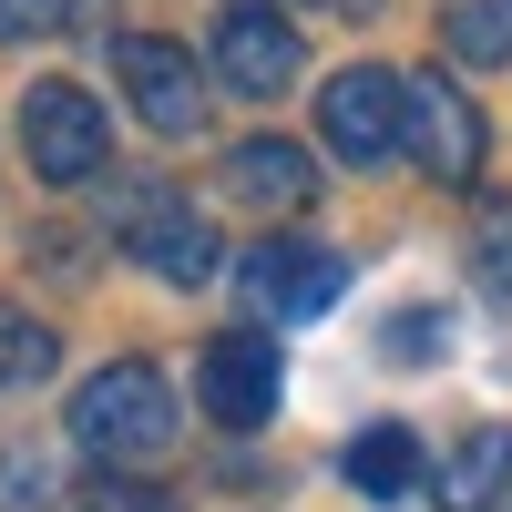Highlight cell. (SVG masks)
Here are the masks:
<instances>
[{
    "label": "cell",
    "mask_w": 512,
    "mask_h": 512,
    "mask_svg": "<svg viewBox=\"0 0 512 512\" xmlns=\"http://www.w3.org/2000/svg\"><path fill=\"white\" fill-rule=\"evenodd\" d=\"M175 431H185V410H175V390H164L154 359H113V369H93V379L72 390V441L93 451V461H113V472L164 461Z\"/></svg>",
    "instance_id": "obj_1"
},
{
    "label": "cell",
    "mask_w": 512,
    "mask_h": 512,
    "mask_svg": "<svg viewBox=\"0 0 512 512\" xmlns=\"http://www.w3.org/2000/svg\"><path fill=\"white\" fill-rule=\"evenodd\" d=\"M113 72H123V103H134L144 134H164V144L205 134L216 82H205V62L185 52V41H164V31H123V41H113Z\"/></svg>",
    "instance_id": "obj_2"
},
{
    "label": "cell",
    "mask_w": 512,
    "mask_h": 512,
    "mask_svg": "<svg viewBox=\"0 0 512 512\" xmlns=\"http://www.w3.org/2000/svg\"><path fill=\"white\" fill-rule=\"evenodd\" d=\"M318 134H328V154H349V164H390V154L410 144V72L349 62V72L318 93Z\"/></svg>",
    "instance_id": "obj_3"
},
{
    "label": "cell",
    "mask_w": 512,
    "mask_h": 512,
    "mask_svg": "<svg viewBox=\"0 0 512 512\" xmlns=\"http://www.w3.org/2000/svg\"><path fill=\"white\" fill-rule=\"evenodd\" d=\"M21 154H31L41 185H93L103 154H113L103 103L82 93V82H31V93H21Z\"/></svg>",
    "instance_id": "obj_4"
},
{
    "label": "cell",
    "mask_w": 512,
    "mask_h": 512,
    "mask_svg": "<svg viewBox=\"0 0 512 512\" xmlns=\"http://www.w3.org/2000/svg\"><path fill=\"white\" fill-rule=\"evenodd\" d=\"M338 287H349L338 246H308V236H267V246H246V308H256V328L328 318Z\"/></svg>",
    "instance_id": "obj_5"
},
{
    "label": "cell",
    "mask_w": 512,
    "mask_h": 512,
    "mask_svg": "<svg viewBox=\"0 0 512 512\" xmlns=\"http://www.w3.org/2000/svg\"><path fill=\"white\" fill-rule=\"evenodd\" d=\"M482 103L472 93H461V82L451 72H410V164H420V175H441V185H472L482 175Z\"/></svg>",
    "instance_id": "obj_6"
},
{
    "label": "cell",
    "mask_w": 512,
    "mask_h": 512,
    "mask_svg": "<svg viewBox=\"0 0 512 512\" xmlns=\"http://www.w3.org/2000/svg\"><path fill=\"white\" fill-rule=\"evenodd\" d=\"M216 82L246 103H267L297 82V21L277 11V0H226L216 11Z\"/></svg>",
    "instance_id": "obj_7"
},
{
    "label": "cell",
    "mask_w": 512,
    "mask_h": 512,
    "mask_svg": "<svg viewBox=\"0 0 512 512\" xmlns=\"http://www.w3.org/2000/svg\"><path fill=\"white\" fill-rule=\"evenodd\" d=\"M205 410L226 420V431H267V410H277V338L267 328H226L216 349H205Z\"/></svg>",
    "instance_id": "obj_8"
},
{
    "label": "cell",
    "mask_w": 512,
    "mask_h": 512,
    "mask_svg": "<svg viewBox=\"0 0 512 512\" xmlns=\"http://www.w3.org/2000/svg\"><path fill=\"white\" fill-rule=\"evenodd\" d=\"M123 236H134V256H144L164 287H205V277H216V236H205V216H185L164 185L123 195Z\"/></svg>",
    "instance_id": "obj_9"
},
{
    "label": "cell",
    "mask_w": 512,
    "mask_h": 512,
    "mask_svg": "<svg viewBox=\"0 0 512 512\" xmlns=\"http://www.w3.org/2000/svg\"><path fill=\"white\" fill-rule=\"evenodd\" d=\"M226 195L256 205V216H297V205L318 195V164L297 154V144H277V134H256V144H236V164H226Z\"/></svg>",
    "instance_id": "obj_10"
},
{
    "label": "cell",
    "mask_w": 512,
    "mask_h": 512,
    "mask_svg": "<svg viewBox=\"0 0 512 512\" xmlns=\"http://www.w3.org/2000/svg\"><path fill=\"white\" fill-rule=\"evenodd\" d=\"M512 502V431L492 420V431H472L451 451V472H441V512H492Z\"/></svg>",
    "instance_id": "obj_11"
},
{
    "label": "cell",
    "mask_w": 512,
    "mask_h": 512,
    "mask_svg": "<svg viewBox=\"0 0 512 512\" xmlns=\"http://www.w3.org/2000/svg\"><path fill=\"white\" fill-rule=\"evenodd\" d=\"M349 482H359L369 502H410V492H420V441L400 431V420L359 431V441H349Z\"/></svg>",
    "instance_id": "obj_12"
},
{
    "label": "cell",
    "mask_w": 512,
    "mask_h": 512,
    "mask_svg": "<svg viewBox=\"0 0 512 512\" xmlns=\"http://www.w3.org/2000/svg\"><path fill=\"white\" fill-rule=\"evenodd\" d=\"M441 52L472 62V72L512 62V0H451V11H441Z\"/></svg>",
    "instance_id": "obj_13"
},
{
    "label": "cell",
    "mask_w": 512,
    "mask_h": 512,
    "mask_svg": "<svg viewBox=\"0 0 512 512\" xmlns=\"http://www.w3.org/2000/svg\"><path fill=\"white\" fill-rule=\"evenodd\" d=\"M52 359H62V338H52V328H41L31 308H0V379H11V390L52 379Z\"/></svg>",
    "instance_id": "obj_14"
},
{
    "label": "cell",
    "mask_w": 512,
    "mask_h": 512,
    "mask_svg": "<svg viewBox=\"0 0 512 512\" xmlns=\"http://www.w3.org/2000/svg\"><path fill=\"white\" fill-rule=\"evenodd\" d=\"M472 277L492 297H512V195H482V216H472Z\"/></svg>",
    "instance_id": "obj_15"
},
{
    "label": "cell",
    "mask_w": 512,
    "mask_h": 512,
    "mask_svg": "<svg viewBox=\"0 0 512 512\" xmlns=\"http://www.w3.org/2000/svg\"><path fill=\"white\" fill-rule=\"evenodd\" d=\"M390 359H441V318H431V308L390 318Z\"/></svg>",
    "instance_id": "obj_16"
},
{
    "label": "cell",
    "mask_w": 512,
    "mask_h": 512,
    "mask_svg": "<svg viewBox=\"0 0 512 512\" xmlns=\"http://www.w3.org/2000/svg\"><path fill=\"white\" fill-rule=\"evenodd\" d=\"M62 21V0H0V41H31V31H52Z\"/></svg>",
    "instance_id": "obj_17"
},
{
    "label": "cell",
    "mask_w": 512,
    "mask_h": 512,
    "mask_svg": "<svg viewBox=\"0 0 512 512\" xmlns=\"http://www.w3.org/2000/svg\"><path fill=\"white\" fill-rule=\"evenodd\" d=\"M0 502H11V512H31V502H41V472H31V451H0Z\"/></svg>",
    "instance_id": "obj_18"
},
{
    "label": "cell",
    "mask_w": 512,
    "mask_h": 512,
    "mask_svg": "<svg viewBox=\"0 0 512 512\" xmlns=\"http://www.w3.org/2000/svg\"><path fill=\"white\" fill-rule=\"evenodd\" d=\"M113 512H175V502H164L154 482H134V472H123V482H113Z\"/></svg>",
    "instance_id": "obj_19"
},
{
    "label": "cell",
    "mask_w": 512,
    "mask_h": 512,
    "mask_svg": "<svg viewBox=\"0 0 512 512\" xmlns=\"http://www.w3.org/2000/svg\"><path fill=\"white\" fill-rule=\"evenodd\" d=\"M328 11H379V0H328Z\"/></svg>",
    "instance_id": "obj_20"
}]
</instances>
